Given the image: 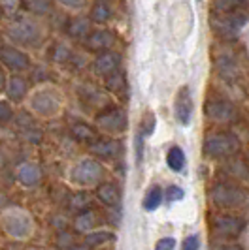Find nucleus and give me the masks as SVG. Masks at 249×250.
<instances>
[{"label":"nucleus","mask_w":249,"mask_h":250,"mask_svg":"<svg viewBox=\"0 0 249 250\" xmlns=\"http://www.w3.org/2000/svg\"><path fill=\"white\" fill-rule=\"evenodd\" d=\"M238 149H240V141L232 134H212L204 139V152L215 158L230 156Z\"/></svg>","instance_id":"f257e3e1"},{"label":"nucleus","mask_w":249,"mask_h":250,"mask_svg":"<svg viewBox=\"0 0 249 250\" xmlns=\"http://www.w3.org/2000/svg\"><path fill=\"white\" fill-rule=\"evenodd\" d=\"M104 177V169L97 160H81L72 171V179L81 187H93Z\"/></svg>","instance_id":"f03ea898"},{"label":"nucleus","mask_w":249,"mask_h":250,"mask_svg":"<svg viewBox=\"0 0 249 250\" xmlns=\"http://www.w3.org/2000/svg\"><path fill=\"white\" fill-rule=\"evenodd\" d=\"M8 34L15 42H19V43H34L38 36H40V30H38V25L32 19L17 17L10 25V28H8Z\"/></svg>","instance_id":"7ed1b4c3"},{"label":"nucleus","mask_w":249,"mask_h":250,"mask_svg":"<svg viewBox=\"0 0 249 250\" xmlns=\"http://www.w3.org/2000/svg\"><path fill=\"white\" fill-rule=\"evenodd\" d=\"M246 192L240 188L228 187V185H219L212 190V200L219 207H236L240 203L246 201Z\"/></svg>","instance_id":"20e7f679"},{"label":"nucleus","mask_w":249,"mask_h":250,"mask_svg":"<svg viewBox=\"0 0 249 250\" xmlns=\"http://www.w3.org/2000/svg\"><path fill=\"white\" fill-rule=\"evenodd\" d=\"M174 115L175 121L181 126H187L193 119V96L189 87H181L175 94L174 102Z\"/></svg>","instance_id":"39448f33"},{"label":"nucleus","mask_w":249,"mask_h":250,"mask_svg":"<svg viewBox=\"0 0 249 250\" xmlns=\"http://www.w3.org/2000/svg\"><path fill=\"white\" fill-rule=\"evenodd\" d=\"M246 23V15H238L234 12H226V13H217L215 19H213V26L217 28V32L226 34V36H232L240 30V26Z\"/></svg>","instance_id":"423d86ee"},{"label":"nucleus","mask_w":249,"mask_h":250,"mask_svg":"<svg viewBox=\"0 0 249 250\" xmlns=\"http://www.w3.org/2000/svg\"><path fill=\"white\" fill-rule=\"evenodd\" d=\"M4 228L13 237H26L30 233V220L23 213L10 211L4 214Z\"/></svg>","instance_id":"0eeeda50"},{"label":"nucleus","mask_w":249,"mask_h":250,"mask_svg":"<svg viewBox=\"0 0 249 250\" xmlns=\"http://www.w3.org/2000/svg\"><path fill=\"white\" fill-rule=\"evenodd\" d=\"M100 128L108 130V132H123L126 128V113L123 109H108V111L100 113L97 119Z\"/></svg>","instance_id":"6e6552de"},{"label":"nucleus","mask_w":249,"mask_h":250,"mask_svg":"<svg viewBox=\"0 0 249 250\" xmlns=\"http://www.w3.org/2000/svg\"><path fill=\"white\" fill-rule=\"evenodd\" d=\"M0 61L15 72H21V70L28 68V57L19 49H13V47H2L0 49Z\"/></svg>","instance_id":"1a4fd4ad"},{"label":"nucleus","mask_w":249,"mask_h":250,"mask_svg":"<svg viewBox=\"0 0 249 250\" xmlns=\"http://www.w3.org/2000/svg\"><path fill=\"white\" fill-rule=\"evenodd\" d=\"M115 43V36H113L110 30H97V32H91L85 38V45L91 51H108Z\"/></svg>","instance_id":"9d476101"},{"label":"nucleus","mask_w":249,"mask_h":250,"mask_svg":"<svg viewBox=\"0 0 249 250\" xmlns=\"http://www.w3.org/2000/svg\"><path fill=\"white\" fill-rule=\"evenodd\" d=\"M119 150H121V143L115 139H97L91 143V152L104 160L115 158L119 154Z\"/></svg>","instance_id":"9b49d317"},{"label":"nucleus","mask_w":249,"mask_h":250,"mask_svg":"<svg viewBox=\"0 0 249 250\" xmlns=\"http://www.w3.org/2000/svg\"><path fill=\"white\" fill-rule=\"evenodd\" d=\"M119 62H121L119 55L110 53V51H104L102 55H99V59H97V62H95V70H97V74L108 77L110 74L119 70Z\"/></svg>","instance_id":"f8f14e48"},{"label":"nucleus","mask_w":249,"mask_h":250,"mask_svg":"<svg viewBox=\"0 0 249 250\" xmlns=\"http://www.w3.org/2000/svg\"><path fill=\"white\" fill-rule=\"evenodd\" d=\"M206 115L212 119V121H217V123H226L234 117V109L230 104L226 102H210L206 105Z\"/></svg>","instance_id":"ddd939ff"},{"label":"nucleus","mask_w":249,"mask_h":250,"mask_svg":"<svg viewBox=\"0 0 249 250\" xmlns=\"http://www.w3.org/2000/svg\"><path fill=\"white\" fill-rule=\"evenodd\" d=\"M213 228L221 233V235H238L244 228V222L234 216H217L213 220Z\"/></svg>","instance_id":"4468645a"},{"label":"nucleus","mask_w":249,"mask_h":250,"mask_svg":"<svg viewBox=\"0 0 249 250\" xmlns=\"http://www.w3.org/2000/svg\"><path fill=\"white\" fill-rule=\"evenodd\" d=\"M97 198H99L104 205L108 207H115L119 201H121V192L115 185H110V183H104L100 185L99 190H97Z\"/></svg>","instance_id":"2eb2a0df"},{"label":"nucleus","mask_w":249,"mask_h":250,"mask_svg":"<svg viewBox=\"0 0 249 250\" xmlns=\"http://www.w3.org/2000/svg\"><path fill=\"white\" fill-rule=\"evenodd\" d=\"M17 177H19V181L23 185L34 187V185H38V181H40V169H38V166H34V164H23L19 167V171H17Z\"/></svg>","instance_id":"dca6fc26"},{"label":"nucleus","mask_w":249,"mask_h":250,"mask_svg":"<svg viewBox=\"0 0 249 250\" xmlns=\"http://www.w3.org/2000/svg\"><path fill=\"white\" fill-rule=\"evenodd\" d=\"M166 162H168L172 171H181L187 162L183 149L181 147H172V149L168 150V154H166Z\"/></svg>","instance_id":"f3484780"},{"label":"nucleus","mask_w":249,"mask_h":250,"mask_svg":"<svg viewBox=\"0 0 249 250\" xmlns=\"http://www.w3.org/2000/svg\"><path fill=\"white\" fill-rule=\"evenodd\" d=\"M26 94V81L21 79V77H12L8 81V96L12 98L13 102H19L23 96Z\"/></svg>","instance_id":"a211bd4d"},{"label":"nucleus","mask_w":249,"mask_h":250,"mask_svg":"<svg viewBox=\"0 0 249 250\" xmlns=\"http://www.w3.org/2000/svg\"><path fill=\"white\" fill-rule=\"evenodd\" d=\"M95 224H97V214L93 211H83L81 214H77V218L74 220V228L81 233H89Z\"/></svg>","instance_id":"6ab92c4d"},{"label":"nucleus","mask_w":249,"mask_h":250,"mask_svg":"<svg viewBox=\"0 0 249 250\" xmlns=\"http://www.w3.org/2000/svg\"><path fill=\"white\" fill-rule=\"evenodd\" d=\"M162 196H164V192H162L159 187H153L148 190V194H146V198H144V209L146 211H155L159 205H161L162 201Z\"/></svg>","instance_id":"aec40b11"},{"label":"nucleus","mask_w":249,"mask_h":250,"mask_svg":"<svg viewBox=\"0 0 249 250\" xmlns=\"http://www.w3.org/2000/svg\"><path fill=\"white\" fill-rule=\"evenodd\" d=\"M115 235L112 231H89L87 237H85V245L87 247H99L106 241H113Z\"/></svg>","instance_id":"412c9836"},{"label":"nucleus","mask_w":249,"mask_h":250,"mask_svg":"<svg viewBox=\"0 0 249 250\" xmlns=\"http://www.w3.org/2000/svg\"><path fill=\"white\" fill-rule=\"evenodd\" d=\"M72 136H74L77 141H89V143H93V141H95V130L89 128L87 125L77 123V125L72 126Z\"/></svg>","instance_id":"4be33fe9"},{"label":"nucleus","mask_w":249,"mask_h":250,"mask_svg":"<svg viewBox=\"0 0 249 250\" xmlns=\"http://www.w3.org/2000/svg\"><path fill=\"white\" fill-rule=\"evenodd\" d=\"M248 0H215L213 8L215 13H226V12H236L238 8H242Z\"/></svg>","instance_id":"5701e85b"},{"label":"nucleus","mask_w":249,"mask_h":250,"mask_svg":"<svg viewBox=\"0 0 249 250\" xmlns=\"http://www.w3.org/2000/svg\"><path fill=\"white\" fill-rule=\"evenodd\" d=\"M70 36L74 38H83L89 34V19H83V17H77L70 23Z\"/></svg>","instance_id":"b1692460"},{"label":"nucleus","mask_w":249,"mask_h":250,"mask_svg":"<svg viewBox=\"0 0 249 250\" xmlns=\"http://www.w3.org/2000/svg\"><path fill=\"white\" fill-rule=\"evenodd\" d=\"M110 17H112V12L106 4H97L91 12V19L95 23H106V21H110Z\"/></svg>","instance_id":"393cba45"},{"label":"nucleus","mask_w":249,"mask_h":250,"mask_svg":"<svg viewBox=\"0 0 249 250\" xmlns=\"http://www.w3.org/2000/svg\"><path fill=\"white\" fill-rule=\"evenodd\" d=\"M155 130V113L148 111L142 119V126H140V136L142 138H149Z\"/></svg>","instance_id":"a878e982"},{"label":"nucleus","mask_w":249,"mask_h":250,"mask_svg":"<svg viewBox=\"0 0 249 250\" xmlns=\"http://www.w3.org/2000/svg\"><path fill=\"white\" fill-rule=\"evenodd\" d=\"M26 6H28L30 12H34V13L50 12V8H51L50 0H26Z\"/></svg>","instance_id":"bb28decb"},{"label":"nucleus","mask_w":249,"mask_h":250,"mask_svg":"<svg viewBox=\"0 0 249 250\" xmlns=\"http://www.w3.org/2000/svg\"><path fill=\"white\" fill-rule=\"evenodd\" d=\"M19 6H21V0H0V10L6 15H15L19 12Z\"/></svg>","instance_id":"cd10ccee"},{"label":"nucleus","mask_w":249,"mask_h":250,"mask_svg":"<svg viewBox=\"0 0 249 250\" xmlns=\"http://www.w3.org/2000/svg\"><path fill=\"white\" fill-rule=\"evenodd\" d=\"M183 196H185V192H183V188L179 187H168L164 190V198L168 201H179L183 200Z\"/></svg>","instance_id":"c85d7f7f"},{"label":"nucleus","mask_w":249,"mask_h":250,"mask_svg":"<svg viewBox=\"0 0 249 250\" xmlns=\"http://www.w3.org/2000/svg\"><path fill=\"white\" fill-rule=\"evenodd\" d=\"M108 88L110 90H119V87H123L124 85V79H123V75L119 74V70L117 72H113V74L108 75Z\"/></svg>","instance_id":"c756f323"},{"label":"nucleus","mask_w":249,"mask_h":250,"mask_svg":"<svg viewBox=\"0 0 249 250\" xmlns=\"http://www.w3.org/2000/svg\"><path fill=\"white\" fill-rule=\"evenodd\" d=\"M12 119H13L12 107H10L8 104L0 102V123H8V121H12Z\"/></svg>","instance_id":"7c9ffc66"},{"label":"nucleus","mask_w":249,"mask_h":250,"mask_svg":"<svg viewBox=\"0 0 249 250\" xmlns=\"http://www.w3.org/2000/svg\"><path fill=\"white\" fill-rule=\"evenodd\" d=\"M175 249V239L174 237H164L157 243V250H172Z\"/></svg>","instance_id":"2f4dec72"},{"label":"nucleus","mask_w":249,"mask_h":250,"mask_svg":"<svg viewBox=\"0 0 249 250\" xmlns=\"http://www.w3.org/2000/svg\"><path fill=\"white\" fill-rule=\"evenodd\" d=\"M87 205H89V200H87V196H83V194L75 196L74 201H72V207H74V209H85Z\"/></svg>","instance_id":"473e14b6"},{"label":"nucleus","mask_w":249,"mask_h":250,"mask_svg":"<svg viewBox=\"0 0 249 250\" xmlns=\"http://www.w3.org/2000/svg\"><path fill=\"white\" fill-rule=\"evenodd\" d=\"M199 247H200V243L197 235H191V237H187L185 241H183V249L185 250H195V249H199Z\"/></svg>","instance_id":"72a5a7b5"},{"label":"nucleus","mask_w":249,"mask_h":250,"mask_svg":"<svg viewBox=\"0 0 249 250\" xmlns=\"http://www.w3.org/2000/svg\"><path fill=\"white\" fill-rule=\"evenodd\" d=\"M61 4L64 6H68V8H81V6H85V0H59Z\"/></svg>","instance_id":"f704fd0d"},{"label":"nucleus","mask_w":249,"mask_h":250,"mask_svg":"<svg viewBox=\"0 0 249 250\" xmlns=\"http://www.w3.org/2000/svg\"><path fill=\"white\" fill-rule=\"evenodd\" d=\"M4 88V74H2V70H0V90Z\"/></svg>","instance_id":"c9c22d12"},{"label":"nucleus","mask_w":249,"mask_h":250,"mask_svg":"<svg viewBox=\"0 0 249 250\" xmlns=\"http://www.w3.org/2000/svg\"><path fill=\"white\" fill-rule=\"evenodd\" d=\"M0 162H2V156H0Z\"/></svg>","instance_id":"e433bc0d"},{"label":"nucleus","mask_w":249,"mask_h":250,"mask_svg":"<svg viewBox=\"0 0 249 250\" xmlns=\"http://www.w3.org/2000/svg\"><path fill=\"white\" fill-rule=\"evenodd\" d=\"M0 13H2V10H0Z\"/></svg>","instance_id":"4c0bfd02"}]
</instances>
